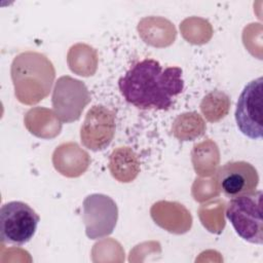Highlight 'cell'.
I'll use <instances>...</instances> for the list:
<instances>
[{
  "instance_id": "cell-1",
  "label": "cell",
  "mask_w": 263,
  "mask_h": 263,
  "mask_svg": "<svg viewBox=\"0 0 263 263\" xmlns=\"http://www.w3.org/2000/svg\"><path fill=\"white\" fill-rule=\"evenodd\" d=\"M182 69L163 68L153 59L134 64L118 81L124 100L143 110H168L184 89Z\"/></svg>"
},
{
  "instance_id": "cell-2",
  "label": "cell",
  "mask_w": 263,
  "mask_h": 263,
  "mask_svg": "<svg viewBox=\"0 0 263 263\" xmlns=\"http://www.w3.org/2000/svg\"><path fill=\"white\" fill-rule=\"evenodd\" d=\"M226 217L243 240L255 245L263 243L262 191L231 198L227 203Z\"/></svg>"
},
{
  "instance_id": "cell-3",
  "label": "cell",
  "mask_w": 263,
  "mask_h": 263,
  "mask_svg": "<svg viewBox=\"0 0 263 263\" xmlns=\"http://www.w3.org/2000/svg\"><path fill=\"white\" fill-rule=\"evenodd\" d=\"M39 215L23 201H9L0 210V236L4 243L23 246L34 236Z\"/></svg>"
},
{
  "instance_id": "cell-4",
  "label": "cell",
  "mask_w": 263,
  "mask_h": 263,
  "mask_svg": "<svg viewBox=\"0 0 263 263\" xmlns=\"http://www.w3.org/2000/svg\"><path fill=\"white\" fill-rule=\"evenodd\" d=\"M262 84L259 77L250 81L240 92L235 109V121L238 129L250 139H261L262 132Z\"/></svg>"
},
{
  "instance_id": "cell-5",
  "label": "cell",
  "mask_w": 263,
  "mask_h": 263,
  "mask_svg": "<svg viewBox=\"0 0 263 263\" xmlns=\"http://www.w3.org/2000/svg\"><path fill=\"white\" fill-rule=\"evenodd\" d=\"M82 217L87 237L97 239L112 233L117 222L118 210L112 198L96 193L83 200Z\"/></svg>"
},
{
  "instance_id": "cell-6",
  "label": "cell",
  "mask_w": 263,
  "mask_h": 263,
  "mask_svg": "<svg viewBox=\"0 0 263 263\" xmlns=\"http://www.w3.org/2000/svg\"><path fill=\"white\" fill-rule=\"evenodd\" d=\"M219 189L230 198L256 191L259 184L257 170L247 161H230L217 172Z\"/></svg>"
},
{
  "instance_id": "cell-7",
  "label": "cell",
  "mask_w": 263,
  "mask_h": 263,
  "mask_svg": "<svg viewBox=\"0 0 263 263\" xmlns=\"http://www.w3.org/2000/svg\"><path fill=\"white\" fill-rule=\"evenodd\" d=\"M115 133V115L104 106H93L88 110L81 126L82 144L92 150L105 149L112 141Z\"/></svg>"
},
{
  "instance_id": "cell-8",
  "label": "cell",
  "mask_w": 263,
  "mask_h": 263,
  "mask_svg": "<svg viewBox=\"0 0 263 263\" xmlns=\"http://www.w3.org/2000/svg\"><path fill=\"white\" fill-rule=\"evenodd\" d=\"M122 172L119 181L123 182V172H125V182L134 180L140 168V163L136 153L128 147H120L114 150L110 156V171L114 178H117L120 171Z\"/></svg>"
}]
</instances>
